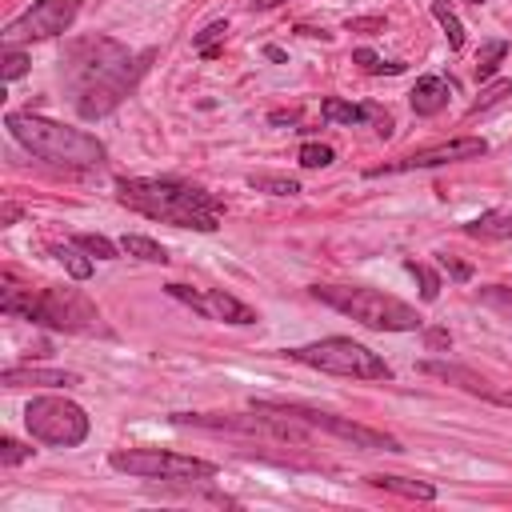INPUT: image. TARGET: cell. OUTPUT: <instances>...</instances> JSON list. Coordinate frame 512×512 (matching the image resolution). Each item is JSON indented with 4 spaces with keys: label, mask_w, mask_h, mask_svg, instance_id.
Returning <instances> with one entry per match:
<instances>
[{
    "label": "cell",
    "mask_w": 512,
    "mask_h": 512,
    "mask_svg": "<svg viewBox=\"0 0 512 512\" xmlns=\"http://www.w3.org/2000/svg\"><path fill=\"white\" fill-rule=\"evenodd\" d=\"M404 268L420 280V296H424V300H436V296H440V276H436L428 264H420V260H404Z\"/></svg>",
    "instance_id": "cell-27"
},
{
    "label": "cell",
    "mask_w": 512,
    "mask_h": 512,
    "mask_svg": "<svg viewBox=\"0 0 512 512\" xmlns=\"http://www.w3.org/2000/svg\"><path fill=\"white\" fill-rule=\"evenodd\" d=\"M224 32H228V24L224 20H216V24H208L204 32H196V40H192V48L200 52V56H216V40H224Z\"/></svg>",
    "instance_id": "cell-29"
},
{
    "label": "cell",
    "mask_w": 512,
    "mask_h": 512,
    "mask_svg": "<svg viewBox=\"0 0 512 512\" xmlns=\"http://www.w3.org/2000/svg\"><path fill=\"white\" fill-rule=\"evenodd\" d=\"M320 304L336 308L340 316H352L356 324L364 328H376V332H416L424 328L420 312L380 288H360V284H312L308 288Z\"/></svg>",
    "instance_id": "cell-5"
},
{
    "label": "cell",
    "mask_w": 512,
    "mask_h": 512,
    "mask_svg": "<svg viewBox=\"0 0 512 512\" xmlns=\"http://www.w3.org/2000/svg\"><path fill=\"white\" fill-rule=\"evenodd\" d=\"M52 256L68 268L72 280H88L92 276V260H88V252L80 244H52Z\"/></svg>",
    "instance_id": "cell-20"
},
{
    "label": "cell",
    "mask_w": 512,
    "mask_h": 512,
    "mask_svg": "<svg viewBox=\"0 0 512 512\" xmlns=\"http://www.w3.org/2000/svg\"><path fill=\"white\" fill-rule=\"evenodd\" d=\"M320 116H324L328 124H348V128L368 120L364 104H348V100H340V96H328V100L320 104Z\"/></svg>",
    "instance_id": "cell-19"
},
{
    "label": "cell",
    "mask_w": 512,
    "mask_h": 512,
    "mask_svg": "<svg viewBox=\"0 0 512 512\" xmlns=\"http://www.w3.org/2000/svg\"><path fill=\"white\" fill-rule=\"evenodd\" d=\"M432 16H436V24L444 28V36H448V48L456 52L460 44H464V24L456 20V12L448 8V0H432Z\"/></svg>",
    "instance_id": "cell-23"
},
{
    "label": "cell",
    "mask_w": 512,
    "mask_h": 512,
    "mask_svg": "<svg viewBox=\"0 0 512 512\" xmlns=\"http://www.w3.org/2000/svg\"><path fill=\"white\" fill-rule=\"evenodd\" d=\"M424 344H428V348H448L452 336H448V328H428V332H424Z\"/></svg>",
    "instance_id": "cell-35"
},
{
    "label": "cell",
    "mask_w": 512,
    "mask_h": 512,
    "mask_svg": "<svg viewBox=\"0 0 512 512\" xmlns=\"http://www.w3.org/2000/svg\"><path fill=\"white\" fill-rule=\"evenodd\" d=\"M484 400H492V404H500V408H512V392H496V388H492Z\"/></svg>",
    "instance_id": "cell-38"
},
{
    "label": "cell",
    "mask_w": 512,
    "mask_h": 512,
    "mask_svg": "<svg viewBox=\"0 0 512 512\" xmlns=\"http://www.w3.org/2000/svg\"><path fill=\"white\" fill-rule=\"evenodd\" d=\"M352 64H360L364 72H372V76H396V72H404V60H380L372 48H356L352 52Z\"/></svg>",
    "instance_id": "cell-25"
},
{
    "label": "cell",
    "mask_w": 512,
    "mask_h": 512,
    "mask_svg": "<svg viewBox=\"0 0 512 512\" xmlns=\"http://www.w3.org/2000/svg\"><path fill=\"white\" fill-rule=\"evenodd\" d=\"M364 112H368V124L376 128V136H384V140H388V136H392V116H388L380 104H364Z\"/></svg>",
    "instance_id": "cell-33"
},
{
    "label": "cell",
    "mask_w": 512,
    "mask_h": 512,
    "mask_svg": "<svg viewBox=\"0 0 512 512\" xmlns=\"http://www.w3.org/2000/svg\"><path fill=\"white\" fill-rule=\"evenodd\" d=\"M72 244H80V248H84L88 256H96V260H116V252H120V244H112L108 236H96V232H76Z\"/></svg>",
    "instance_id": "cell-26"
},
{
    "label": "cell",
    "mask_w": 512,
    "mask_h": 512,
    "mask_svg": "<svg viewBox=\"0 0 512 512\" xmlns=\"http://www.w3.org/2000/svg\"><path fill=\"white\" fill-rule=\"evenodd\" d=\"M120 252H124V256H136V260H144V264H168L164 244H156V240H148V236H140V232H124V236H120Z\"/></svg>",
    "instance_id": "cell-18"
},
{
    "label": "cell",
    "mask_w": 512,
    "mask_h": 512,
    "mask_svg": "<svg viewBox=\"0 0 512 512\" xmlns=\"http://www.w3.org/2000/svg\"><path fill=\"white\" fill-rule=\"evenodd\" d=\"M436 260H440V268H444L452 280H472V268H468V264H460L456 256H448V252H436Z\"/></svg>",
    "instance_id": "cell-34"
},
{
    "label": "cell",
    "mask_w": 512,
    "mask_h": 512,
    "mask_svg": "<svg viewBox=\"0 0 512 512\" xmlns=\"http://www.w3.org/2000/svg\"><path fill=\"white\" fill-rule=\"evenodd\" d=\"M24 424H28L32 440L52 444V448H76L92 432L88 412L68 396H32L24 408Z\"/></svg>",
    "instance_id": "cell-9"
},
{
    "label": "cell",
    "mask_w": 512,
    "mask_h": 512,
    "mask_svg": "<svg viewBox=\"0 0 512 512\" xmlns=\"http://www.w3.org/2000/svg\"><path fill=\"white\" fill-rule=\"evenodd\" d=\"M116 200L144 220L196 228V232H216L220 216H224L220 196H212L200 184L176 180V176H132V180L124 176V180H116Z\"/></svg>",
    "instance_id": "cell-2"
},
{
    "label": "cell",
    "mask_w": 512,
    "mask_h": 512,
    "mask_svg": "<svg viewBox=\"0 0 512 512\" xmlns=\"http://www.w3.org/2000/svg\"><path fill=\"white\" fill-rule=\"evenodd\" d=\"M508 56V40H488L480 52H476V80H492L496 64Z\"/></svg>",
    "instance_id": "cell-24"
},
{
    "label": "cell",
    "mask_w": 512,
    "mask_h": 512,
    "mask_svg": "<svg viewBox=\"0 0 512 512\" xmlns=\"http://www.w3.org/2000/svg\"><path fill=\"white\" fill-rule=\"evenodd\" d=\"M0 308L8 316L32 320L40 328H56V332H100V312L96 304L68 284H48V288H16L8 284L0 296Z\"/></svg>",
    "instance_id": "cell-4"
},
{
    "label": "cell",
    "mask_w": 512,
    "mask_h": 512,
    "mask_svg": "<svg viewBox=\"0 0 512 512\" xmlns=\"http://www.w3.org/2000/svg\"><path fill=\"white\" fill-rule=\"evenodd\" d=\"M488 152V140L484 136H456L448 144H436V148H420L412 156H400L392 164H380V168H368V176H384V172H412V168H440V164H460V160H480Z\"/></svg>",
    "instance_id": "cell-11"
},
{
    "label": "cell",
    "mask_w": 512,
    "mask_h": 512,
    "mask_svg": "<svg viewBox=\"0 0 512 512\" xmlns=\"http://www.w3.org/2000/svg\"><path fill=\"white\" fill-rule=\"evenodd\" d=\"M28 72V56L20 52V48H4V68H0V76H4V84H12V80H20Z\"/></svg>",
    "instance_id": "cell-30"
},
{
    "label": "cell",
    "mask_w": 512,
    "mask_h": 512,
    "mask_svg": "<svg viewBox=\"0 0 512 512\" xmlns=\"http://www.w3.org/2000/svg\"><path fill=\"white\" fill-rule=\"evenodd\" d=\"M420 372H424V376H436V380H444V384H456V388H464V392H472V396H488V392H492V388H488V380H480L472 368H460V364L424 360V364H420Z\"/></svg>",
    "instance_id": "cell-15"
},
{
    "label": "cell",
    "mask_w": 512,
    "mask_h": 512,
    "mask_svg": "<svg viewBox=\"0 0 512 512\" xmlns=\"http://www.w3.org/2000/svg\"><path fill=\"white\" fill-rule=\"evenodd\" d=\"M480 304L500 308V312H512V288L508 284H488V288H480Z\"/></svg>",
    "instance_id": "cell-32"
},
{
    "label": "cell",
    "mask_w": 512,
    "mask_h": 512,
    "mask_svg": "<svg viewBox=\"0 0 512 512\" xmlns=\"http://www.w3.org/2000/svg\"><path fill=\"white\" fill-rule=\"evenodd\" d=\"M16 220H20V204H4V208H0V224L8 228V224H16Z\"/></svg>",
    "instance_id": "cell-37"
},
{
    "label": "cell",
    "mask_w": 512,
    "mask_h": 512,
    "mask_svg": "<svg viewBox=\"0 0 512 512\" xmlns=\"http://www.w3.org/2000/svg\"><path fill=\"white\" fill-rule=\"evenodd\" d=\"M280 4H288V0H252V8H260V12L264 8H280Z\"/></svg>",
    "instance_id": "cell-40"
},
{
    "label": "cell",
    "mask_w": 512,
    "mask_h": 512,
    "mask_svg": "<svg viewBox=\"0 0 512 512\" xmlns=\"http://www.w3.org/2000/svg\"><path fill=\"white\" fill-rule=\"evenodd\" d=\"M248 184H252L256 192H268V196H296V192H300V180L276 176V172H252Z\"/></svg>",
    "instance_id": "cell-21"
},
{
    "label": "cell",
    "mask_w": 512,
    "mask_h": 512,
    "mask_svg": "<svg viewBox=\"0 0 512 512\" xmlns=\"http://www.w3.org/2000/svg\"><path fill=\"white\" fill-rule=\"evenodd\" d=\"M336 160V152L328 148V144H316V140H308L304 148H300V164L304 168H328Z\"/></svg>",
    "instance_id": "cell-28"
},
{
    "label": "cell",
    "mask_w": 512,
    "mask_h": 512,
    "mask_svg": "<svg viewBox=\"0 0 512 512\" xmlns=\"http://www.w3.org/2000/svg\"><path fill=\"white\" fill-rule=\"evenodd\" d=\"M32 452H36V448H28V444H20V440H12V436H4V440H0V460H4L8 468H16V464L32 460Z\"/></svg>",
    "instance_id": "cell-31"
},
{
    "label": "cell",
    "mask_w": 512,
    "mask_h": 512,
    "mask_svg": "<svg viewBox=\"0 0 512 512\" xmlns=\"http://www.w3.org/2000/svg\"><path fill=\"white\" fill-rule=\"evenodd\" d=\"M372 488H384V492H396L404 500H436V488L428 480H408V476H388V472H372L368 476Z\"/></svg>",
    "instance_id": "cell-17"
},
{
    "label": "cell",
    "mask_w": 512,
    "mask_h": 512,
    "mask_svg": "<svg viewBox=\"0 0 512 512\" xmlns=\"http://www.w3.org/2000/svg\"><path fill=\"white\" fill-rule=\"evenodd\" d=\"M4 388H72L80 384L76 372H60V368H32V364H8L0 372Z\"/></svg>",
    "instance_id": "cell-13"
},
{
    "label": "cell",
    "mask_w": 512,
    "mask_h": 512,
    "mask_svg": "<svg viewBox=\"0 0 512 512\" xmlns=\"http://www.w3.org/2000/svg\"><path fill=\"white\" fill-rule=\"evenodd\" d=\"M460 228L472 240H512V212L508 208H492V212H484V216H476V220H468Z\"/></svg>",
    "instance_id": "cell-16"
},
{
    "label": "cell",
    "mask_w": 512,
    "mask_h": 512,
    "mask_svg": "<svg viewBox=\"0 0 512 512\" xmlns=\"http://www.w3.org/2000/svg\"><path fill=\"white\" fill-rule=\"evenodd\" d=\"M164 292H168L172 300H184L192 312H200V316H208V320H224V324H256V312H252L244 300H236L232 292H220V288H212V292H196V288H188V284H164Z\"/></svg>",
    "instance_id": "cell-12"
},
{
    "label": "cell",
    "mask_w": 512,
    "mask_h": 512,
    "mask_svg": "<svg viewBox=\"0 0 512 512\" xmlns=\"http://www.w3.org/2000/svg\"><path fill=\"white\" fill-rule=\"evenodd\" d=\"M108 464L124 476L136 480H172V484H188V480H212L216 464L200 460V456H184V452H164V448H116L108 456Z\"/></svg>",
    "instance_id": "cell-8"
},
{
    "label": "cell",
    "mask_w": 512,
    "mask_h": 512,
    "mask_svg": "<svg viewBox=\"0 0 512 512\" xmlns=\"http://www.w3.org/2000/svg\"><path fill=\"white\" fill-rule=\"evenodd\" d=\"M448 92H452V84L444 76H420L408 92V104H412L416 116H436L448 104Z\"/></svg>",
    "instance_id": "cell-14"
},
{
    "label": "cell",
    "mask_w": 512,
    "mask_h": 512,
    "mask_svg": "<svg viewBox=\"0 0 512 512\" xmlns=\"http://www.w3.org/2000/svg\"><path fill=\"white\" fill-rule=\"evenodd\" d=\"M156 48H144L140 56H132L120 40L112 36H80L64 48V80L72 88V104L84 120H100L108 116L124 96H132V88L140 84V76L148 72Z\"/></svg>",
    "instance_id": "cell-1"
},
{
    "label": "cell",
    "mask_w": 512,
    "mask_h": 512,
    "mask_svg": "<svg viewBox=\"0 0 512 512\" xmlns=\"http://www.w3.org/2000/svg\"><path fill=\"white\" fill-rule=\"evenodd\" d=\"M288 360L308 364L316 372L328 376H348V380H392V368L384 364V356H376L372 348H364L352 336H324L300 348H284Z\"/></svg>",
    "instance_id": "cell-6"
},
{
    "label": "cell",
    "mask_w": 512,
    "mask_h": 512,
    "mask_svg": "<svg viewBox=\"0 0 512 512\" xmlns=\"http://www.w3.org/2000/svg\"><path fill=\"white\" fill-rule=\"evenodd\" d=\"M256 412H280V416H292L300 420L304 428H316V432H328L352 448H364V452H400V440L380 432V428H368V424H356L348 416H336V412H320V408H308V404H284V400H256L252 404Z\"/></svg>",
    "instance_id": "cell-7"
},
{
    "label": "cell",
    "mask_w": 512,
    "mask_h": 512,
    "mask_svg": "<svg viewBox=\"0 0 512 512\" xmlns=\"http://www.w3.org/2000/svg\"><path fill=\"white\" fill-rule=\"evenodd\" d=\"M360 28H384L380 16H368V20H348V32H360Z\"/></svg>",
    "instance_id": "cell-36"
},
{
    "label": "cell",
    "mask_w": 512,
    "mask_h": 512,
    "mask_svg": "<svg viewBox=\"0 0 512 512\" xmlns=\"http://www.w3.org/2000/svg\"><path fill=\"white\" fill-rule=\"evenodd\" d=\"M268 120H272V124H296L300 116H296V112H272Z\"/></svg>",
    "instance_id": "cell-39"
},
{
    "label": "cell",
    "mask_w": 512,
    "mask_h": 512,
    "mask_svg": "<svg viewBox=\"0 0 512 512\" xmlns=\"http://www.w3.org/2000/svg\"><path fill=\"white\" fill-rule=\"evenodd\" d=\"M468 4H484V0H468Z\"/></svg>",
    "instance_id": "cell-42"
},
{
    "label": "cell",
    "mask_w": 512,
    "mask_h": 512,
    "mask_svg": "<svg viewBox=\"0 0 512 512\" xmlns=\"http://www.w3.org/2000/svg\"><path fill=\"white\" fill-rule=\"evenodd\" d=\"M264 56H268V60H284V52H280L276 44H268V48H264Z\"/></svg>",
    "instance_id": "cell-41"
},
{
    "label": "cell",
    "mask_w": 512,
    "mask_h": 512,
    "mask_svg": "<svg viewBox=\"0 0 512 512\" xmlns=\"http://www.w3.org/2000/svg\"><path fill=\"white\" fill-rule=\"evenodd\" d=\"M508 96H512V80H492L488 88H480V96L472 100L468 116H480V112H488V108H500Z\"/></svg>",
    "instance_id": "cell-22"
},
{
    "label": "cell",
    "mask_w": 512,
    "mask_h": 512,
    "mask_svg": "<svg viewBox=\"0 0 512 512\" xmlns=\"http://www.w3.org/2000/svg\"><path fill=\"white\" fill-rule=\"evenodd\" d=\"M4 128L12 132L16 144H24L36 160L48 164H64V168H100L108 148L84 132V128H68L60 120H48L40 112H8Z\"/></svg>",
    "instance_id": "cell-3"
},
{
    "label": "cell",
    "mask_w": 512,
    "mask_h": 512,
    "mask_svg": "<svg viewBox=\"0 0 512 512\" xmlns=\"http://www.w3.org/2000/svg\"><path fill=\"white\" fill-rule=\"evenodd\" d=\"M76 12H80L76 0H36L28 12H20L16 20L4 24L0 40H4V48H16L24 40H52L72 28Z\"/></svg>",
    "instance_id": "cell-10"
}]
</instances>
